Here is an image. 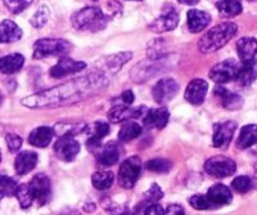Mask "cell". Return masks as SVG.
Wrapping results in <instances>:
<instances>
[{
	"mask_svg": "<svg viewBox=\"0 0 257 215\" xmlns=\"http://www.w3.org/2000/svg\"><path fill=\"white\" fill-rule=\"evenodd\" d=\"M109 81L111 80L108 74L98 70L96 72H90L89 75L22 98L21 103L27 109H56L71 106L99 94L100 91L108 88Z\"/></svg>",
	"mask_w": 257,
	"mask_h": 215,
	"instance_id": "6da1fadb",
	"label": "cell"
},
{
	"mask_svg": "<svg viewBox=\"0 0 257 215\" xmlns=\"http://www.w3.org/2000/svg\"><path fill=\"white\" fill-rule=\"evenodd\" d=\"M237 31L238 26L233 22H224V24L217 25L208 30L207 33L199 39L198 49L203 54L213 53V52L221 49L225 44H228L229 40L234 38Z\"/></svg>",
	"mask_w": 257,
	"mask_h": 215,
	"instance_id": "7a4b0ae2",
	"label": "cell"
},
{
	"mask_svg": "<svg viewBox=\"0 0 257 215\" xmlns=\"http://www.w3.org/2000/svg\"><path fill=\"white\" fill-rule=\"evenodd\" d=\"M109 21L108 16H105L102 9L98 7H86L76 13H73L71 17L72 26L79 31H90L98 33L107 27Z\"/></svg>",
	"mask_w": 257,
	"mask_h": 215,
	"instance_id": "3957f363",
	"label": "cell"
},
{
	"mask_svg": "<svg viewBox=\"0 0 257 215\" xmlns=\"http://www.w3.org/2000/svg\"><path fill=\"white\" fill-rule=\"evenodd\" d=\"M176 62L171 61V56L166 54L158 58H147L142 62L137 63L130 72V77L135 83H144L147 80L155 77L158 72L170 70L175 66Z\"/></svg>",
	"mask_w": 257,
	"mask_h": 215,
	"instance_id": "277c9868",
	"label": "cell"
},
{
	"mask_svg": "<svg viewBox=\"0 0 257 215\" xmlns=\"http://www.w3.org/2000/svg\"><path fill=\"white\" fill-rule=\"evenodd\" d=\"M72 44L64 39H39L34 44V58L44 59L50 57H64L70 54Z\"/></svg>",
	"mask_w": 257,
	"mask_h": 215,
	"instance_id": "5b68a950",
	"label": "cell"
},
{
	"mask_svg": "<svg viewBox=\"0 0 257 215\" xmlns=\"http://www.w3.org/2000/svg\"><path fill=\"white\" fill-rule=\"evenodd\" d=\"M142 173V161L138 156L126 159L118 169V184L125 189H132L137 184Z\"/></svg>",
	"mask_w": 257,
	"mask_h": 215,
	"instance_id": "8992f818",
	"label": "cell"
},
{
	"mask_svg": "<svg viewBox=\"0 0 257 215\" xmlns=\"http://www.w3.org/2000/svg\"><path fill=\"white\" fill-rule=\"evenodd\" d=\"M237 170L235 161L225 156L210 157L205 162V171L215 178L230 177Z\"/></svg>",
	"mask_w": 257,
	"mask_h": 215,
	"instance_id": "52a82bcc",
	"label": "cell"
},
{
	"mask_svg": "<svg viewBox=\"0 0 257 215\" xmlns=\"http://www.w3.org/2000/svg\"><path fill=\"white\" fill-rule=\"evenodd\" d=\"M240 65L234 58L225 59L222 62L217 63L210 70V79L217 84L229 83L231 80H235Z\"/></svg>",
	"mask_w": 257,
	"mask_h": 215,
	"instance_id": "ba28073f",
	"label": "cell"
},
{
	"mask_svg": "<svg viewBox=\"0 0 257 215\" xmlns=\"http://www.w3.org/2000/svg\"><path fill=\"white\" fill-rule=\"evenodd\" d=\"M29 187L32 193V197H34V201H36L40 206L45 205L50 200L52 184H50V179L47 174H36L35 177L31 179V182L29 183Z\"/></svg>",
	"mask_w": 257,
	"mask_h": 215,
	"instance_id": "9c48e42d",
	"label": "cell"
},
{
	"mask_svg": "<svg viewBox=\"0 0 257 215\" xmlns=\"http://www.w3.org/2000/svg\"><path fill=\"white\" fill-rule=\"evenodd\" d=\"M179 21H180V17H179L178 11L174 7H166L162 13L149 25V30L157 34L173 31L178 27Z\"/></svg>",
	"mask_w": 257,
	"mask_h": 215,
	"instance_id": "30bf717a",
	"label": "cell"
},
{
	"mask_svg": "<svg viewBox=\"0 0 257 215\" xmlns=\"http://www.w3.org/2000/svg\"><path fill=\"white\" fill-rule=\"evenodd\" d=\"M54 152L59 160L64 162H71L79 155L80 143L77 142V139L71 136L58 137L56 145H54Z\"/></svg>",
	"mask_w": 257,
	"mask_h": 215,
	"instance_id": "8fae6325",
	"label": "cell"
},
{
	"mask_svg": "<svg viewBox=\"0 0 257 215\" xmlns=\"http://www.w3.org/2000/svg\"><path fill=\"white\" fill-rule=\"evenodd\" d=\"M179 91V84L176 83V80L171 79V77H165L161 79L152 89L153 99L157 102L158 104H166L171 99H174Z\"/></svg>",
	"mask_w": 257,
	"mask_h": 215,
	"instance_id": "7c38bea8",
	"label": "cell"
},
{
	"mask_svg": "<svg viewBox=\"0 0 257 215\" xmlns=\"http://www.w3.org/2000/svg\"><path fill=\"white\" fill-rule=\"evenodd\" d=\"M237 123L235 121H224L220 124L215 125L213 129L212 145L216 148H226L231 142L234 133L237 130Z\"/></svg>",
	"mask_w": 257,
	"mask_h": 215,
	"instance_id": "4fadbf2b",
	"label": "cell"
},
{
	"mask_svg": "<svg viewBox=\"0 0 257 215\" xmlns=\"http://www.w3.org/2000/svg\"><path fill=\"white\" fill-rule=\"evenodd\" d=\"M85 68H86V63L85 62H82V61H75V59L68 58L67 56H64L61 57L59 62L56 66H53L50 68L49 74L54 79H61V77H64L66 75L81 72Z\"/></svg>",
	"mask_w": 257,
	"mask_h": 215,
	"instance_id": "5bb4252c",
	"label": "cell"
},
{
	"mask_svg": "<svg viewBox=\"0 0 257 215\" xmlns=\"http://www.w3.org/2000/svg\"><path fill=\"white\" fill-rule=\"evenodd\" d=\"M132 58V52H121V53L111 54V56H107L100 59L98 70L103 71L105 74H116L117 71H120Z\"/></svg>",
	"mask_w": 257,
	"mask_h": 215,
	"instance_id": "9a60e30c",
	"label": "cell"
},
{
	"mask_svg": "<svg viewBox=\"0 0 257 215\" xmlns=\"http://www.w3.org/2000/svg\"><path fill=\"white\" fill-rule=\"evenodd\" d=\"M146 107H139V109H132L127 104H117L113 106L108 112V120L113 124H118V123H125V121L130 120V119H138L141 116H144L143 112H146Z\"/></svg>",
	"mask_w": 257,
	"mask_h": 215,
	"instance_id": "2e32d148",
	"label": "cell"
},
{
	"mask_svg": "<svg viewBox=\"0 0 257 215\" xmlns=\"http://www.w3.org/2000/svg\"><path fill=\"white\" fill-rule=\"evenodd\" d=\"M121 155H122V150L120 146L117 145L116 142H109L99 150L96 156V162L100 168H109L118 162Z\"/></svg>",
	"mask_w": 257,
	"mask_h": 215,
	"instance_id": "e0dca14e",
	"label": "cell"
},
{
	"mask_svg": "<svg viewBox=\"0 0 257 215\" xmlns=\"http://www.w3.org/2000/svg\"><path fill=\"white\" fill-rule=\"evenodd\" d=\"M208 90V84L203 79H194L188 84L187 89H185L184 97L189 103L194 104H201L205 100L206 94Z\"/></svg>",
	"mask_w": 257,
	"mask_h": 215,
	"instance_id": "ac0fdd59",
	"label": "cell"
},
{
	"mask_svg": "<svg viewBox=\"0 0 257 215\" xmlns=\"http://www.w3.org/2000/svg\"><path fill=\"white\" fill-rule=\"evenodd\" d=\"M170 119V112L166 107L147 110L144 114L143 124L151 129H164Z\"/></svg>",
	"mask_w": 257,
	"mask_h": 215,
	"instance_id": "d6986e66",
	"label": "cell"
},
{
	"mask_svg": "<svg viewBox=\"0 0 257 215\" xmlns=\"http://www.w3.org/2000/svg\"><path fill=\"white\" fill-rule=\"evenodd\" d=\"M206 196L215 206V209L219 206H224V205H229L233 201V194H231L230 188H228L221 183H217V184H213L212 187H210Z\"/></svg>",
	"mask_w": 257,
	"mask_h": 215,
	"instance_id": "ffe728a7",
	"label": "cell"
},
{
	"mask_svg": "<svg viewBox=\"0 0 257 215\" xmlns=\"http://www.w3.org/2000/svg\"><path fill=\"white\" fill-rule=\"evenodd\" d=\"M212 18L205 11H198V9H190L187 15V24L190 33L198 34L206 29L211 24Z\"/></svg>",
	"mask_w": 257,
	"mask_h": 215,
	"instance_id": "44dd1931",
	"label": "cell"
},
{
	"mask_svg": "<svg viewBox=\"0 0 257 215\" xmlns=\"http://www.w3.org/2000/svg\"><path fill=\"white\" fill-rule=\"evenodd\" d=\"M215 95L221 99L222 107L225 110H229V111H235V110L242 109L243 103H244L242 95L237 94V93H231L230 90H228L222 85H217L215 88Z\"/></svg>",
	"mask_w": 257,
	"mask_h": 215,
	"instance_id": "7402d4cb",
	"label": "cell"
},
{
	"mask_svg": "<svg viewBox=\"0 0 257 215\" xmlns=\"http://www.w3.org/2000/svg\"><path fill=\"white\" fill-rule=\"evenodd\" d=\"M39 161L38 153L34 151H24L15 160V170L18 175H25L34 170Z\"/></svg>",
	"mask_w": 257,
	"mask_h": 215,
	"instance_id": "603a6c76",
	"label": "cell"
},
{
	"mask_svg": "<svg viewBox=\"0 0 257 215\" xmlns=\"http://www.w3.org/2000/svg\"><path fill=\"white\" fill-rule=\"evenodd\" d=\"M237 52L242 63L253 61L257 54V40L249 36L239 39L237 42Z\"/></svg>",
	"mask_w": 257,
	"mask_h": 215,
	"instance_id": "cb8c5ba5",
	"label": "cell"
},
{
	"mask_svg": "<svg viewBox=\"0 0 257 215\" xmlns=\"http://www.w3.org/2000/svg\"><path fill=\"white\" fill-rule=\"evenodd\" d=\"M22 38V30L12 20H4L0 24V43H16Z\"/></svg>",
	"mask_w": 257,
	"mask_h": 215,
	"instance_id": "d4e9b609",
	"label": "cell"
},
{
	"mask_svg": "<svg viewBox=\"0 0 257 215\" xmlns=\"http://www.w3.org/2000/svg\"><path fill=\"white\" fill-rule=\"evenodd\" d=\"M54 137V132L49 127H39L32 130L29 136V143L34 147L45 148Z\"/></svg>",
	"mask_w": 257,
	"mask_h": 215,
	"instance_id": "484cf974",
	"label": "cell"
},
{
	"mask_svg": "<svg viewBox=\"0 0 257 215\" xmlns=\"http://www.w3.org/2000/svg\"><path fill=\"white\" fill-rule=\"evenodd\" d=\"M25 57L20 53H13L0 58V72L4 75H13L24 67Z\"/></svg>",
	"mask_w": 257,
	"mask_h": 215,
	"instance_id": "4316f807",
	"label": "cell"
},
{
	"mask_svg": "<svg viewBox=\"0 0 257 215\" xmlns=\"http://www.w3.org/2000/svg\"><path fill=\"white\" fill-rule=\"evenodd\" d=\"M257 79V61H249V62H244L239 67L238 71L237 80L238 85L245 88V86L251 85L254 80Z\"/></svg>",
	"mask_w": 257,
	"mask_h": 215,
	"instance_id": "83f0119b",
	"label": "cell"
},
{
	"mask_svg": "<svg viewBox=\"0 0 257 215\" xmlns=\"http://www.w3.org/2000/svg\"><path fill=\"white\" fill-rule=\"evenodd\" d=\"M257 143V124L244 125L237 139V147L239 150H247Z\"/></svg>",
	"mask_w": 257,
	"mask_h": 215,
	"instance_id": "f1b7e54d",
	"label": "cell"
},
{
	"mask_svg": "<svg viewBox=\"0 0 257 215\" xmlns=\"http://www.w3.org/2000/svg\"><path fill=\"white\" fill-rule=\"evenodd\" d=\"M109 134V125L105 121H95L93 127V132H91L90 137L86 141V146L90 148H99L100 142L104 137Z\"/></svg>",
	"mask_w": 257,
	"mask_h": 215,
	"instance_id": "f546056e",
	"label": "cell"
},
{
	"mask_svg": "<svg viewBox=\"0 0 257 215\" xmlns=\"http://www.w3.org/2000/svg\"><path fill=\"white\" fill-rule=\"evenodd\" d=\"M85 130H88V127L84 123H59L53 128L54 134H57L58 137H75L76 134H81Z\"/></svg>",
	"mask_w": 257,
	"mask_h": 215,
	"instance_id": "4dcf8cb0",
	"label": "cell"
},
{
	"mask_svg": "<svg viewBox=\"0 0 257 215\" xmlns=\"http://www.w3.org/2000/svg\"><path fill=\"white\" fill-rule=\"evenodd\" d=\"M114 175L111 170H98L91 175V183L98 191L109 189L113 184Z\"/></svg>",
	"mask_w": 257,
	"mask_h": 215,
	"instance_id": "1f68e13d",
	"label": "cell"
},
{
	"mask_svg": "<svg viewBox=\"0 0 257 215\" xmlns=\"http://www.w3.org/2000/svg\"><path fill=\"white\" fill-rule=\"evenodd\" d=\"M216 8L220 15L224 17H235L240 15L243 11L239 0H219L216 3Z\"/></svg>",
	"mask_w": 257,
	"mask_h": 215,
	"instance_id": "d6a6232c",
	"label": "cell"
},
{
	"mask_svg": "<svg viewBox=\"0 0 257 215\" xmlns=\"http://www.w3.org/2000/svg\"><path fill=\"white\" fill-rule=\"evenodd\" d=\"M142 134V127L134 121H125L118 132V139L121 142H130Z\"/></svg>",
	"mask_w": 257,
	"mask_h": 215,
	"instance_id": "836d02e7",
	"label": "cell"
},
{
	"mask_svg": "<svg viewBox=\"0 0 257 215\" xmlns=\"http://www.w3.org/2000/svg\"><path fill=\"white\" fill-rule=\"evenodd\" d=\"M16 197H17L18 202H20L21 207L24 210L29 209L31 206L32 203H34V197H32V193L30 191L29 184H20L17 187V191H16Z\"/></svg>",
	"mask_w": 257,
	"mask_h": 215,
	"instance_id": "e575fe53",
	"label": "cell"
},
{
	"mask_svg": "<svg viewBox=\"0 0 257 215\" xmlns=\"http://www.w3.org/2000/svg\"><path fill=\"white\" fill-rule=\"evenodd\" d=\"M173 168V164L171 161L166 159H152L146 162V169L149 171H153V173H169Z\"/></svg>",
	"mask_w": 257,
	"mask_h": 215,
	"instance_id": "d590c367",
	"label": "cell"
},
{
	"mask_svg": "<svg viewBox=\"0 0 257 215\" xmlns=\"http://www.w3.org/2000/svg\"><path fill=\"white\" fill-rule=\"evenodd\" d=\"M50 17V11L47 6H41L30 20V24L35 29H41L48 24Z\"/></svg>",
	"mask_w": 257,
	"mask_h": 215,
	"instance_id": "8d00e7d4",
	"label": "cell"
},
{
	"mask_svg": "<svg viewBox=\"0 0 257 215\" xmlns=\"http://www.w3.org/2000/svg\"><path fill=\"white\" fill-rule=\"evenodd\" d=\"M190 206L196 210H210L215 209L212 203L210 202V200L207 198L206 194H194L189 198Z\"/></svg>",
	"mask_w": 257,
	"mask_h": 215,
	"instance_id": "74e56055",
	"label": "cell"
},
{
	"mask_svg": "<svg viewBox=\"0 0 257 215\" xmlns=\"http://www.w3.org/2000/svg\"><path fill=\"white\" fill-rule=\"evenodd\" d=\"M34 0H4V4L8 8V11L13 15H20L29 8Z\"/></svg>",
	"mask_w": 257,
	"mask_h": 215,
	"instance_id": "f35d334b",
	"label": "cell"
},
{
	"mask_svg": "<svg viewBox=\"0 0 257 215\" xmlns=\"http://www.w3.org/2000/svg\"><path fill=\"white\" fill-rule=\"evenodd\" d=\"M231 188L238 193H247L252 188V180L247 175H240V177L234 178L231 182Z\"/></svg>",
	"mask_w": 257,
	"mask_h": 215,
	"instance_id": "ab89813d",
	"label": "cell"
},
{
	"mask_svg": "<svg viewBox=\"0 0 257 215\" xmlns=\"http://www.w3.org/2000/svg\"><path fill=\"white\" fill-rule=\"evenodd\" d=\"M0 187L3 189L6 196H15L16 191H17V182L13 178L8 177V175H0Z\"/></svg>",
	"mask_w": 257,
	"mask_h": 215,
	"instance_id": "60d3db41",
	"label": "cell"
},
{
	"mask_svg": "<svg viewBox=\"0 0 257 215\" xmlns=\"http://www.w3.org/2000/svg\"><path fill=\"white\" fill-rule=\"evenodd\" d=\"M162 197H164V191L161 189L157 183H152L151 188L144 192V200L151 201V202H158Z\"/></svg>",
	"mask_w": 257,
	"mask_h": 215,
	"instance_id": "b9f144b4",
	"label": "cell"
},
{
	"mask_svg": "<svg viewBox=\"0 0 257 215\" xmlns=\"http://www.w3.org/2000/svg\"><path fill=\"white\" fill-rule=\"evenodd\" d=\"M6 142L7 146H8V150L12 153L18 152L21 147H22V138L17 136V134H8L6 137Z\"/></svg>",
	"mask_w": 257,
	"mask_h": 215,
	"instance_id": "7bdbcfd3",
	"label": "cell"
},
{
	"mask_svg": "<svg viewBox=\"0 0 257 215\" xmlns=\"http://www.w3.org/2000/svg\"><path fill=\"white\" fill-rule=\"evenodd\" d=\"M105 8H107V12H104V15L108 16L109 18L118 17L122 13V6L116 0H108L105 4Z\"/></svg>",
	"mask_w": 257,
	"mask_h": 215,
	"instance_id": "ee69618b",
	"label": "cell"
},
{
	"mask_svg": "<svg viewBox=\"0 0 257 215\" xmlns=\"http://www.w3.org/2000/svg\"><path fill=\"white\" fill-rule=\"evenodd\" d=\"M164 214L167 215H180V214H185L184 209L183 206L178 205V203H171L167 206L166 210H164Z\"/></svg>",
	"mask_w": 257,
	"mask_h": 215,
	"instance_id": "f6af8a7d",
	"label": "cell"
},
{
	"mask_svg": "<svg viewBox=\"0 0 257 215\" xmlns=\"http://www.w3.org/2000/svg\"><path fill=\"white\" fill-rule=\"evenodd\" d=\"M121 99H122L123 104H127V106H132L134 103V93L132 90H125L122 91V94H121Z\"/></svg>",
	"mask_w": 257,
	"mask_h": 215,
	"instance_id": "bcb514c9",
	"label": "cell"
},
{
	"mask_svg": "<svg viewBox=\"0 0 257 215\" xmlns=\"http://www.w3.org/2000/svg\"><path fill=\"white\" fill-rule=\"evenodd\" d=\"M179 3L185 4V6H196L199 3V0H178Z\"/></svg>",
	"mask_w": 257,
	"mask_h": 215,
	"instance_id": "7dc6e473",
	"label": "cell"
},
{
	"mask_svg": "<svg viewBox=\"0 0 257 215\" xmlns=\"http://www.w3.org/2000/svg\"><path fill=\"white\" fill-rule=\"evenodd\" d=\"M4 196H6V194H4L3 189H0V201H2V198H3V197H4Z\"/></svg>",
	"mask_w": 257,
	"mask_h": 215,
	"instance_id": "c3c4849f",
	"label": "cell"
},
{
	"mask_svg": "<svg viewBox=\"0 0 257 215\" xmlns=\"http://www.w3.org/2000/svg\"><path fill=\"white\" fill-rule=\"evenodd\" d=\"M2 100H3V97H2V93H0V104H2Z\"/></svg>",
	"mask_w": 257,
	"mask_h": 215,
	"instance_id": "681fc988",
	"label": "cell"
},
{
	"mask_svg": "<svg viewBox=\"0 0 257 215\" xmlns=\"http://www.w3.org/2000/svg\"><path fill=\"white\" fill-rule=\"evenodd\" d=\"M0 161H2V152H0Z\"/></svg>",
	"mask_w": 257,
	"mask_h": 215,
	"instance_id": "f907efd6",
	"label": "cell"
},
{
	"mask_svg": "<svg viewBox=\"0 0 257 215\" xmlns=\"http://www.w3.org/2000/svg\"><path fill=\"white\" fill-rule=\"evenodd\" d=\"M248 2H257V0H248Z\"/></svg>",
	"mask_w": 257,
	"mask_h": 215,
	"instance_id": "816d5d0a",
	"label": "cell"
},
{
	"mask_svg": "<svg viewBox=\"0 0 257 215\" xmlns=\"http://www.w3.org/2000/svg\"><path fill=\"white\" fill-rule=\"evenodd\" d=\"M91 2H98V0H91Z\"/></svg>",
	"mask_w": 257,
	"mask_h": 215,
	"instance_id": "f5cc1de1",
	"label": "cell"
},
{
	"mask_svg": "<svg viewBox=\"0 0 257 215\" xmlns=\"http://www.w3.org/2000/svg\"><path fill=\"white\" fill-rule=\"evenodd\" d=\"M135 2H142V0H135Z\"/></svg>",
	"mask_w": 257,
	"mask_h": 215,
	"instance_id": "db71d44e",
	"label": "cell"
}]
</instances>
